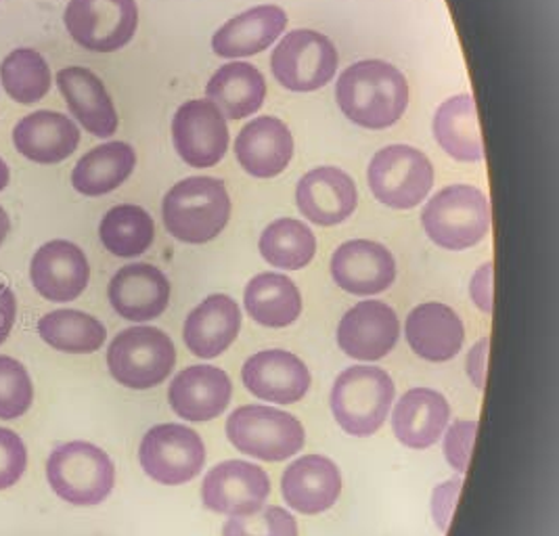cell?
I'll return each mask as SVG.
<instances>
[{"label":"cell","instance_id":"cell-25","mask_svg":"<svg viewBox=\"0 0 559 536\" xmlns=\"http://www.w3.org/2000/svg\"><path fill=\"white\" fill-rule=\"evenodd\" d=\"M287 27V13L277 4H260L218 27L212 51L225 59H241L266 51Z\"/></svg>","mask_w":559,"mask_h":536},{"label":"cell","instance_id":"cell-3","mask_svg":"<svg viewBox=\"0 0 559 536\" xmlns=\"http://www.w3.org/2000/svg\"><path fill=\"white\" fill-rule=\"evenodd\" d=\"M421 225L438 248L461 252L488 235L490 205L478 187L451 184L426 204Z\"/></svg>","mask_w":559,"mask_h":536},{"label":"cell","instance_id":"cell-45","mask_svg":"<svg viewBox=\"0 0 559 536\" xmlns=\"http://www.w3.org/2000/svg\"><path fill=\"white\" fill-rule=\"evenodd\" d=\"M9 229H11L9 214H7V212H4V207L0 205V246L4 243V239H7V235H9Z\"/></svg>","mask_w":559,"mask_h":536},{"label":"cell","instance_id":"cell-10","mask_svg":"<svg viewBox=\"0 0 559 536\" xmlns=\"http://www.w3.org/2000/svg\"><path fill=\"white\" fill-rule=\"evenodd\" d=\"M63 24L86 51H120L136 34L139 7L136 0H70Z\"/></svg>","mask_w":559,"mask_h":536},{"label":"cell","instance_id":"cell-29","mask_svg":"<svg viewBox=\"0 0 559 536\" xmlns=\"http://www.w3.org/2000/svg\"><path fill=\"white\" fill-rule=\"evenodd\" d=\"M205 95L227 120H243L262 107L266 80L252 63L235 61L214 72L205 84Z\"/></svg>","mask_w":559,"mask_h":536},{"label":"cell","instance_id":"cell-34","mask_svg":"<svg viewBox=\"0 0 559 536\" xmlns=\"http://www.w3.org/2000/svg\"><path fill=\"white\" fill-rule=\"evenodd\" d=\"M99 237L107 252L118 258H134L152 248L155 223L141 205H116L103 216Z\"/></svg>","mask_w":559,"mask_h":536},{"label":"cell","instance_id":"cell-22","mask_svg":"<svg viewBox=\"0 0 559 536\" xmlns=\"http://www.w3.org/2000/svg\"><path fill=\"white\" fill-rule=\"evenodd\" d=\"M281 492L292 510L317 515L337 503L342 492V474L330 457L306 455L285 469L281 478Z\"/></svg>","mask_w":559,"mask_h":536},{"label":"cell","instance_id":"cell-32","mask_svg":"<svg viewBox=\"0 0 559 536\" xmlns=\"http://www.w3.org/2000/svg\"><path fill=\"white\" fill-rule=\"evenodd\" d=\"M243 302L255 323L273 330L296 323L302 312V294L298 285L280 273L255 275L246 287Z\"/></svg>","mask_w":559,"mask_h":536},{"label":"cell","instance_id":"cell-40","mask_svg":"<svg viewBox=\"0 0 559 536\" xmlns=\"http://www.w3.org/2000/svg\"><path fill=\"white\" fill-rule=\"evenodd\" d=\"M478 434V421L457 419L444 436V455L457 474H465L474 438Z\"/></svg>","mask_w":559,"mask_h":536},{"label":"cell","instance_id":"cell-26","mask_svg":"<svg viewBox=\"0 0 559 536\" xmlns=\"http://www.w3.org/2000/svg\"><path fill=\"white\" fill-rule=\"evenodd\" d=\"M13 145L36 164H59L80 145V130L72 118L59 111H34L13 128Z\"/></svg>","mask_w":559,"mask_h":536},{"label":"cell","instance_id":"cell-33","mask_svg":"<svg viewBox=\"0 0 559 536\" xmlns=\"http://www.w3.org/2000/svg\"><path fill=\"white\" fill-rule=\"evenodd\" d=\"M40 337L59 353L91 355L105 344V325L80 310H52L38 321Z\"/></svg>","mask_w":559,"mask_h":536},{"label":"cell","instance_id":"cell-27","mask_svg":"<svg viewBox=\"0 0 559 536\" xmlns=\"http://www.w3.org/2000/svg\"><path fill=\"white\" fill-rule=\"evenodd\" d=\"M241 330L239 305L225 294L207 296L204 302L193 308L185 321L182 337L187 348L200 358L221 357L229 350Z\"/></svg>","mask_w":559,"mask_h":536},{"label":"cell","instance_id":"cell-5","mask_svg":"<svg viewBox=\"0 0 559 536\" xmlns=\"http://www.w3.org/2000/svg\"><path fill=\"white\" fill-rule=\"evenodd\" d=\"M47 480L55 495L72 505H99L114 490L116 467L103 449L78 440L52 451Z\"/></svg>","mask_w":559,"mask_h":536},{"label":"cell","instance_id":"cell-7","mask_svg":"<svg viewBox=\"0 0 559 536\" xmlns=\"http://www.w3.org/2000/svg\"><path fill=\"white\" fill-rule=\"evenodd\" d=\"M230 444L262 461H285L305 446V426L298 417L264 405H248L230 413L227 421Z\"/></svg>","mask_w":559,"mask_h":536},{"label":"cell","instance_id":"cell-12","mask_svg":"<svg viewBox=\"0 0 559 536\" xmlns=\"http://www.w3.org/2000/svg\"><path fill=\"white\" fill-rule=\"evenodd\" d=\"M173 143L191 168H212L229 152V127L210 99L182 103L173 118Z\"/></svg>","mask_w":559,"mask_h":536},{"label":"cell","instance_id":"cell-18","mask_svg":"<svg viewBox=\"0 0 559 536\" xmlns=\"http://www.w3.org/2000/svg\"><path fill=\"white\" fill-rule=\"evenodd\" d=\"M296 204L302 216L319 227L342 225L358 204L355 180L335 166L314 168L298 182Z\"/></svg>","mask_w":559,"mask_h":536},{"label":"cell","instance_id":"cell-28","mask_svg":"<svg viewBox=\"0 0 559 536\" xmlns=\"http://www.w3.org/2000/svg\"><path fill=\"white\" fill-rule=\"evenodd\" d=\"M451 407L447 398L430 388H413L396 403L392 430L408 449H430L449 426Z\"/></svg>","mask_w":559,"mask_h":536},{"label":"cell","instance_id":"cell-38","mask_svg":"<svg viewBox=\"0 0 559 536\" xmlns=\"http://www.w3.org/2000/svg\"><path fill=\"white\" fill-rule=\"evenodd\" d=\"M223 536H298L296 517L277 505H262L250 515H233Z\"/></svg>","mask_w":559,"mask_h":536},{"label":"cell","instance_id":"cell-21","mask_svg":"<svg viewBox=\"0 0 559 536\" xmlns=\"http://www.w3.org/2000/svg\"><path fill=\"white\" fill-rule=\"evenodd\" d=\"M239 166L255 179H275L294 159V134L273 116H260L235 139Z\"/></svg>","mask_w":559,"mask_h":536},{"label":"cell","instance_id":"cell-13","mask_svg":"<svg viewBox=\"0 0 559 536\" xmlns=\"http://www.w3.org/2000/svg\"><path fill=\"white\" fill-rule=\"evenodd\" d=\"M271 492L262 467L248 461H225L212 467L202 485L205 508L223 515H250L260 510Z\"/></svg>","mask_w":559,"mask_h":536},{"label":"cell","instance_id":"cell-15","mask_svg":"<svg viewBox=\"0 0 559 536\" xmlns=\"http://www.w3.org/2000/svg\"><path fill=\"white\" fill-rule=\"evenodd\" d=\"M331 277L348 294L376 296L396 282V260L378 241L353 239L331 255Z\"/></svg>","mask_w":559,"mask_h":536},{"label":"cell","instance_id":"cell-20","mask_svg":"<svg viewBox=\"0 0 559 536\" xmlns=\"http://www.w3.org/2000/svg\"><path fill=\"white\" fill-rule=\"evenodd\" d=\"M230 378L218 367L193 365L178 373L168 388L170 407L180 419L212 421L229 407Z\"/></svg>","mask_w":559,"mask_h":536},{"label":"cell","instance_id":"cell-11","mask_svg":"<svg viewBox=\"0 0 559 536\" xmlns=\"http://www.w3.org/2000/svg\"><path fill=\"white\" fill-rule=\"evenodd\" d=\"M139 461L145 474L159 485L191 483L204 469L202 436L180 424H159L143 436Z\"/></svg>","mask_w":559,"mask_h":536},{"label":"cell","instance_id":"cell-35","mask_svg":"<svg viewBox=\"0 0 559 536\" xmlns=\"http://www.w3.org/2000/svg\"><path fill=\"white\" fill-rule=\"evenodd\" d=\"M260 254L275 269L300 271L317 254V239L302 221L280 218L262 230Z\"/></svg>","mask_w":559,"mask_h":536},{"label":"cell","instance_id":"cell-1","mask_svg":"<svg viewBox=\"0 0 559 536\" xmlns=\"http://www.w3.org/2000/svg\"><path fill=\"white\" fill-rule=\"evenodd\" d=\"M411 91L399 68L380 59L353 63L335 84V102L342 114L360 128L394 127L407 111Z\"/></svg>","mask_w":559,"mask_h":536},{"label":"cell","instance_id":"cell-24","mask_svg":"<svg viewBox=\"0 0 559 536\" xmlns=\"http://www.w3.org/2000/svg\"><path fill=\"white\" fill-rule=\"evenodd\" d=\"M408 346L419 358L444 362L459 355L465 342V327L457 312L442 302H426L408 312Z\"/></svg>","mask_w":559,"mask_h":536},{"label":"cell","instance_id":"cell-19","mask_svg":"<svg viewBox=\"0 0 559 536\" xmlns=\"http://www.w3.org/2000/svg\"><path fill=\"white\" fill-rule=\"evenodd\" d=\"M109 302L114 310L134 323L153 321L170 302V282L153 264L134 262L120 269L109 282Z\"/></svg>","mask_w":559,"mask_h":536},{"label":"cell","instance_id":"cell-8","mask_svg":"<svg viewBox=\"0 0 559 536\" xmlns=\"http://www.w3.org/2000/svg\"><path fill=\"white\" fill-rule=\"evenodd\" d=\"M369 189L380 204L411 210L421 204L433 187L430 157L408 145H390L371 157Z\"/></svg>","mask_w":559,"mask_h":536},{"label":"cell","instance_id":"cell-43","mask_svg":"<svg viewBox=\"0 0 559 536\" xmlns=\"http://www.w3.org/2000/svg\"><path fill=\"white\" fill-rule=\"evenodd\" d=\"M488 337H483L478 344L472 346L469 355H467V376L472 383L484 390V382H486V362H488Z\"/></svg>","mask_w":559,"mask_h":536},{"label":"cell","instance_id":"cell-31","mask_svg":"<svg viewBox=\"0 0 559 536\" xmlns=\"http://www.w3.org/2000/svg\"><path fill=\"white\" fill-rule=\"evenodd\" d=\"M134 166V150L122 141H111L78 159L72 170V184L78 193L86 198L107 195L127 182Z\"/></svg>","mask_w":559,"mask_h":536},{"label":"cell","instance_id":"cell-30","mask_svg":"<svg viewBox=\"0 0 559 536\" xmlns=\"http://www.w3.org/2000/svg\"><path fill=\"white\" fill-rule=\"evenodd\" d=\"M433 136L442 152L457 162L484 159L478 109L472 95H457L442 103L433 116Z\"/></svg>","mask_w":559,"mask_h":536},{"label":"cell","instance_id":"cell-46","mask_svg":"<svg viewBox=\"0 0 559 536\" xmlns=\"http://www.w3.org/2000/svg\"><path fill=\"white\" fill-rule=\"evenodd\" d=\"M9 179H11V175H9V168H7V164H4V159L0 157V191L9 184Z\"/></svg>","mask_w":559,"mask_h":536},{"label":"cell","instance_id":"cell-17","mask_svg":"<svg viewBox=\"0 0 559 536\" xmlns=\"http://www.w3.org/2000/svg\"><path fill=\"white\" fill-rule=\"evenodd\" d=\"M241 378L255 398L277 405L300 403L312 383L305 360L287 350H262L248 358Z\"/></svg>","mask_w":559,"mask_h":536},{"label":"cell","instance_id":"cell-6","mask_svg":"<svg viewBox=\"0 0 559 536\" xmlns=\"http://www.w3.org/2000/svg\"><path fill=\"white\" fill-rule=\"evenodd\" d=\"M177 348L170 335L155 327H130L118 333L107 348L111 378L130 390H150L173 373Z\"/></svg>","mask_w":559,"mask_h":536},{"label":"cell","instance_id":"cell-14","mask_svg":"<svg viewBox=\"0 0 559 536\" xmlns=\"http://www.w3.org/2000/svg\"><path fill=\"white\" fill-rule=\"evenodd\" d=\"M29 279L45 300L74 302L91 282V266L76 243L52 239L32 258Z\"/></svg>","mask_w":559,"mask_h":536},{"label":"cell","instance_id":"cell-42","mask_svg":"<svg viewBox=\"0 0 559 536\" xmlns=\"http://www.w3.org/2000/svg\"><path fill=\"white\" fill-rule=\"evenodd\" d=\"M492 282H495V266H492V262H486L474 273L472 285H469V296H472L474 305L480 308L484 314H490L492 308H495Z\"/></svg>","mask_w":559,"mask_h":536},{"label":"cell","instance_id":"cell-41","mask_svg":"<svg viewBox=\"0 0 559 536\" xmlns=\"http://www.w3.org/2000/svg\"><path fill=\"white\" fill-rule=\"evenodd\" d=\"M461 486H463V480L455 478V480H449L444 485L436 486V490H433V520H436V526L440 528L442 535H447V531H449V524H451V517H453V511H455V503H457L459 495H461Z\"/></svg>","mask_w":559,"mask_h":536},{"label":"cell","instance_id":"cell-2","mask_svg":"<svg viewBox=\"0 0 559 536\" xmlns=\"http://www.w3.org/2000/svg\"><path fill=\"white\" fill-rule=\"evenodd\" d=\"M162 218L178 241L200 246L216 239L229 225L227 184L212 177L180 180L164 198Z\"/></svg>","mask_w":559,"mask_h":536},{"label":"cell","instance_id":"cell-37","mask_svg":"<svg viewBox=\"0 0 559 536\" xmlns=\"http://www.w3.org/2000/svg\"><path fill=\"white\" fill-rule=\"evenodd\" d=\"M34 403V385L26 367L15 358L0 355V419L24 417Z\"/></svg>","mask_w":559,"mask_h":536},{"label":"cell","instance_id":"cell-23","mask_svg":"<svg viewBox=\"0 0 559 536\" xmlns=\"http://www.w3.org/2000/svg\"><path fill=\"white\" fill-rule=\"evenodd\" d=\"M57 86L68 103L72 116L91 134L107 139L118 130V111L102 78L95 72L72 65L57 74Z\"/></svg>","mask_w":559,"mask_h":536},{"label":"cell","instance_id":"cell-44","mask_svg":"<svg viewBox=\"0 0 559 536\" xmlns=\"http://www.w3.org/2000/svg\"><path fill=\"white\" fill-rule=\"evenodd\" d=\"M17 317V302L11 287L0 279V344L9 337Z\"/></svg>","mask_w":559,"mask_h":536},{"label":"cell","instance_id":"cell-9","mask_svg":"<svg viewBox=\"0 0 559 536\" xmlns=\"http://www.w3.org/2000/svg\"><path fill=\"white\" fill-rule=\"evenodd\" d=\"M271 72L283 88L312 93L335 76L337 51L321 32L292 29L271 55Z\"/></svg>","mask_w":559,"mask_h":536},{"label":"cell","instance_id":"cell-39","mask_svg":"<svg viewBox=\"0 0 559 536\" xmlns=\"http://www.w3.org/2000/svg\"><path fill=\"white\" fill-rule=\"evenodd\" d=\"M27 467L24 440L13 430L0 428V490L17 485Z\"/></svg>","mask_w":559,"mask_h":536},{"label":"cell","instance_id":"cell-4","mask_svg":"<svg viewBox=\"0 0 559 536\" xmlns=\"http://www.w3.org/2000/svg\"><path fill=\"white\" fill-rule=\"evenodd\" d=\"M396 396L392 378L378 367H350L331 390V410L346 434L373 436L388 419Z\"/></svg>","mask_w":559,"mask_h":536},{"label":"cell","instance_id":"cell-36","mask_svg":"<svg viewBox=\"0 0 559 536\" xmlns=\"http://www.w3.org/2000/svg\"><path fill=\"white\" fill-rule=\"evenodd\" d=\"M0 82L7 95L22 105L43 102L51 91V68L34 49H15L0 63Z\"/></svg>","mask_w":559,"mask_h":536},{"label":"cell","instance_id":"cell-16","mask_svg":"<svg viewBox=\"0 0 559 536\" xmlns=\"http://www.w3.org/2000/svg\"><path fill=\"white\" fill-rule=\"evenodd\" d=\"M401 335L396 312L385 302L365 300L350 308L337 325V346L356 360L388 357Z\"/></svg>","mask_w":559,"mask_h":536}]
</instances>
